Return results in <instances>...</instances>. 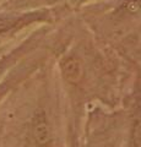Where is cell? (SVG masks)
Instances as JSON below:
<instances>
[{"instance_id":"obj_1","label":"cell","mask_w":141,"mask_h":147,"mask_svg":"<svg viewBox=\"0 0 141 147\" xmlns=\"http://www.w3.org/2000/svg\"><path fill=\"white\" fill-rule=\"evenodd\" d=\"M61 70L66 81L76 84L82 76V66L75 57H67L61 63Z\"/></svg>"},{"instance_id":"obj_2","label":"cell","mask_w":141,"mask_h":147,"mask_svg":"<svg viewBox=\"0 0 141 147\" xmlns=\"http://www.w3.org/2000/svg\"><path fill=\"white\" fill-rule=\"evenodd\" d=\"M33 136H34V140L39 145H44L49 141L51 132H49L47 120H45L44 115H42V114L36 118V121L33 125Z\"/></svg>"},{"instance_id":"obj_3","label":"cell","mask_w":141,"mask_h":147,"mask_svg":"<svg viewBox=\"0 0 141 147\" xmlns=\"http://www.w3.org/2000/svg\"><path fill=\"white\" fill-rule=\"evenodd\" d=\"M134 140H135V144L138 145L139 147H141V121H139L135 125V129H134Z\"/></svg>"},{"instance_id":"obj_4","label":"cell","mask_w":141,"mask_h":147,"mask_svg":"<svg viewBox=\"0 0 141 147\" xmlns=\"http://www.w3.org/2000/svg\"><path fill=\"white\" fill-rule=\"evenodd\" d=\"M126 7H128L129 11H138L141 9V0H130V1L126 4Z\"/></svg>"}]
</instances>
